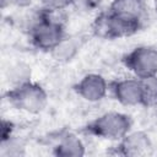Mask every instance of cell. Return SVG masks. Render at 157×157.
Instances as JSON below:
<instances>
[{
  "label": "cell",
  "mask_w": 157,
  "mask_h": 157,
  "mask_svg": "<svg viewBox=\"0 0 157 157\" xmlns=\"http://www.w3.org/2000/svg\"><path fill=\"white\" fill-rule=\"evenodd\" d=\"M12 131H13V124L9 120L2 119L1 120V142L12 137Z\"/></svg>",
  "instance_id": "cell-14"
},
{
  "label": "cell",
  "mask_w": 157,
  "mask_h": 157,
  "mask_svg": "<svg viewBox=\"0 0 157 157\" xmlns=\"http://www.w3.org/2000/svg\"><path fill=\"white\" fill-rule=\"evenodd\" d=\"M6 98L16 109L31 114L40 113L48 103L45 90L40 85L31 81H22L13 88L9 90Z\"/></svg>",
  "instance_id": "cell-3"
},
{
  "label": "cell",
  "mask_w": 157,
  "mask_h": 157,
  "mask_svg": "<svg viewBox=\"0 0 157 157\" xmlns=\"http://www.w3.org/2000/svg\"><path fill=\"white\" fill-rule=\"evenodd\" d=\"M53 153L55 156H61V157L83 156L85 145L76 135L71 132H66L59 137L58 142L53 147Z\"/></svg>",
  "instance_id": "cell-9"
},
{
  "label": "cell",
  "mask_w": 157,
  "mask_h": 157,
  "mask_svg": "<svg viewBox=\"0 0 157 157\" xmlns=\"http://www.w3.org/2000/svg\"><path fill=\"white\" fill-rule=\"evenodd\" d=\"M42 10L29 28V39L37 49L52 52L66 38L65 28L63 21L54 16L56 11L48 9Z\"/></svg>",
  "instance_id": "cell-1"
},
{
  "label": "cell",
  "mask_w": 157,
  "mask_h": 157,
  "mask_svg": "<svg viewBox=\"0 0 157 157\" xmlns=\"http://www.w3.org/2000/svg\"><path fill=\"white\" fill-rule=\"evenodd\" d=\"M152 147L151 140L147 134L135 131L126 134L117 146V153L123 156H141L148 152Z\"/></svg>",
  "instance_id": "cell-8"
},
{
  "label": "cell",
  "mask_w": 157,
  "mask_h": 157,
  "mask_svg": "<svg viewBox=\"0 0 157 157\" xmlns=\"http://www.w3.org/2000/svg\"><path fill=\"white\" fill-rule=\"evenodd\" d=\"M155 11L157 13V0H155Z\"/></svg>",
  "instance_id": "cell-17"
},
{
  "label": "cell",
  "mask_w": 157,
  "mask_h": 157,
  "mask_svg": "<svg viewBox=\"0 0 157 157\" xmlns=\"http://www.w3.org/2000/svg\"><path fill=\"white\" fill-rule=\"evenodd\" d=\"M125 67L137 78L157 75V48L150 45L136 47L123 58Z\"/></svg>",
  "instance_id": "cell-5"
},
{
  "label": "cell",
  "mask_w": 157,
  "mask_h": 157,
  "mask_svg": "<svg viewBox=\"0 0 157 157\" xmlns=\"http://www.w3.org/2000/svg\"><path fill=\"white\" fill-rule=\"evenodd\" d=\"M43 9L54 10V11H63L64 9L69 7L75 2V0H39Z\"/></svg>",
  "instance_id": "cell-13"
},
{
  "label": "cell",
  "mask_w": 157,
  "mask_h": 157,
  "mask_svg": "<svg viewBox=\"0 0 157 157\" xmlns=\"http://www.w3.org/2000/svg\"><path fill=\"white\" fill-rule=\"evenodd\" d=\"M75 90L77 94L85 101L98 102L105 97L108 83L105 78L99 74H87L77 82Z\"/></svg>",
  "instance_id": "cell-7"
},
{
  "label": "cell",
  "mask_w": 157,
  "mask_h": 157,
  "mask_svg": "<svg viewBox=\"0 0 157 157\" xmlns=\"http://www.w3.org/2000/svg\"><path fill=\"white\" fill-rule=\"evenodd\" d=\"M110 12L142 18L145 17L144 0H113L108 9Z\"/></svg>",
  "instance_id": "cell-10"
},
{
  "label": "cell",
  "mask_w": 157,
  "mask_h": 157,
  "mask_svg": "<svg viewBox=\"0 0 157 157\" xmlns=\"http://www.w3.org/2000/svg\"><path fill=\"white\" fill-rule=\"evenodd\" d=\"M114 98L123 105H141L142 87L140 78H123L110 86Z\"/></svg>",
  "instance_id": "cell-6"
},
{
  "label": "cell",
  "mask_w": 157,
  "mask_h": 157,
  "mask_svg": "<svg viewBox=\"0 0 157 157\" xmlns=\"http://www.w3.org/2000/svg\"><path fill=\"white\" fill-rule=\"evenodd\" d=\"M131 125L132 121L129 115L120 112H108L90 121L86 131L101 139L119 141L130 132Z\"/></svg>",
  "instance_id": "cell-4"
},
{
  "label": "cell",
  "mask_w": 157,
  "mask_h": 157,
  "mask_svg": "<svg viewBox=\"0 0 157 157\" xmlns=\"http://www.w3.org/2000/svg\"><path fill=\"white\" fill-rule=\"evenodd\" d=\"M77 49L78 45L75 43V40H69V38H65L58 47L52 50V54L56 60H70L76 54Z\"/></svg>",
  "instance_id": "cell-12"
},
{
  "label": "cell",
  "mask_w": 157,
  "mask_h": 157,
  "mask_svg": "<svg viewBox=\"0 0 157 157\" xmlns=\"http://www.w3.org/2000/svg\"><path fill=\"white\" fill-rule=\"evenodd\" d=\"M142 87V102L145 107H157V75L140 78Z\"/></svg>",
  "instance_id": "cell-11"
},
{
  "label": "cell",
  "mask_w": 157,
  "mask_h": 157,
  "mask_svg": "<svg viewBox=\"0 0 157 157\" xmlns=\"http://www.w3.org/2000/svg\"><path fill=\"white\" fill-rule=\"evenodd\" d=\"M144 26V20L130 17L109 10L101 12L93 21L92 29L96 36L105 39H117L130 37L137 33Z\"/></svg>",
  "instance_id": "cell-2"
},
{
  "label": "cell",
  "mask_w": 157,
  "mask_h": 157,
  "mask_svg": "<svg viewBox=\"0 0 157 157\" xmlns=\"http://www.w3.org/2000/svg\"><path fill=\"white\" fill-rule=\"evenodd\" d=\"M22 1L23 0H1V6H2V9H5L6 6H10V5H13V4H16V5H25Z\"/></svg>",
  "instance_id": "cell-16"
},
{
  "label": "cell",
  "mask_w": 157,
  "mask_h": 157,
  "mask_svg": "<svg viewBox=\"0 0 157 157\" xmlns=\"http://www.w3.org/2000/svg\"><path fill=\"white\" fill-rule=\"evenodd\" d=\"M101 1L102 0H75L74 4H77V6H80L85 11H93L99 7Z\"/></svg>",
  "instance_id": "cell-15"
}]
</instances>
